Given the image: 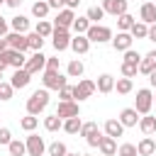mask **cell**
I'll return each instance as SVG.
<instances>
[{"label": "cell", "mask_w": 156, "mask_h": 156, "mask_svg": "<svg viewBox=\"0 0 156 156\" xmlns=\"http://www.w3.org/2000/svg\"><path fill=\"white\" fill-rule=\"evenodd\" d=\"M46 105H49V93H46V88H44V90H34V93L29 95V100H27V112H29V115H39L41 110H46Z\"/></svg>", "instance_id": "1"}, {"label": "cell", "mask_w": 156, "mask_h": 156, "mask_svg": "<svg viewBox=\"0 0 156 156\" xmlns=\"http://www.w3.org/2000/svg\"><path fill=\"white\" fill-rule=\"evenodd\" d=\"M85 37H88V41H98V44H102V41H110V39H112V32H110V27L90 24L88 32H85Z\"/></svg>", "instance_id": "2"}, {"label": "cell", "mask_w": 156, "mask_h": 156, "mask_svg": "<svg viewBox=\"0 0 156 156\" xmlns=\"http://www.w3.org/2000/svg\"><path fill=\"white\" fill-rule=\"evenodd\" d=\"M151 102H154V95H151V90H149V88L136 90V102H134V110H136L139 115H149Z\"/></svg>", "instance_id": "3"}, {"label": "cell", "mask_w": 156, "mask_h": 156, "mask_svg": "<svg viewBox=\"0 0 156 156\" xmlns=\"http://www.w3.org/2000/svg\"><path fill=\"white\" fill-rule=\"evenodd\" d=\"M41 83H44V88H46V90H49V88H51V90H61L63 85H68V83H66V78H63L58 71H49V68L44 71Z\"/></svg>", "instance_id": "4"}, {"label": "cell", "mask_w": 156, "mask_h": 156, "mask_svg": "<svg viewBox=\"0 0 156 156\" xmlns=\"http://www.w3.org/2000/svg\"><path fill=\"white\" fill-rule=\"evenodd\" d=\"M80 134L85 136L88 146H98L100 139H102V134H100V129H98L95 122H85V124H80Z\"/></svg>", "instance_id": "5"}, {"label": "cell", "mask_w": 156, "mask_h": 156, "mask_svg": "<svg viewBox=\"0 0 156 156\" xmlns=\"http://www.w3.org/2000/svg\"><path fill=\"white\" fill-rule=\"evenodd\" d=\"M27 73H39L41 68H46V56L41 54V51H34L27 61H24V66H22Z\"/></svg>", "instance_id": "6"}, {"label": "cell", "mask_w": 156, "mask_h": 156, "mask_svg": "<svg viewBox=\"0 0 156 156\" xmlns=\"http://www.w3.org/2000/svg\"><path fill=\"white\" fill-rule=\"evenodd\" d=\"M5 39H7V46L15 49V51H27V49H29L27 37H24L22 32H10V34H5Z\"/></svg>", "instance_id": "7"}, {"label": "cell", "mask_w": 156, "mask_h": 156, "mask_svg": "<svg viewBox=\"0 0 156 156\" xmlns=\"http://www.w3.org/2000/svg\"><path fill=\"white\" fill-rule=\"evenodd\" d=\"M78 102H73V100H61L58 102V107H56V115L61 117V119H68V117H78Z\"/></svg>", "instance_id": "8"}, {"label": "cell", "mask_w": 156, "mask_h": 156, "mask_svg": "<svg viewBox=\"0 0 156 156\" xmlns=\"http://www.w3.org/2000/svg\"><path fill=\"white\" fill-rule=\"evenodd\" d=\"M51 37H54V49H56V51H63V49H68V44H71V37H68V32H66L63 27H54Z\"/></svg>", "instance_id": "9"}, {"label": "cell", "mask_w": 156, "mask_h": 156, "mask_svg": "<svg viewBox=\"0 0 156 156\" xmlns=\"http://www.w3.org/2000/svg\"><path fill=\"white\" fill-rule=\"evenodd\" d=\"M24 146H27V154H29V156H41L44 149H46V146H44V139H41L39 134H29Z\"/></svg>", "instance_id": "10"}, {"label": "cell", "mask_w": 156, "mask_h": 156, "mask_svg": "<svg viewBox=\"0 0 156 156\" xmlns=\"http://www.w3.org/2000/svg\"><path fill=\"white\" fill-rule=\"evenodd\" d=\"M95 93V83L93 80H80L78 85H73V98L76 100H85Z\"/></svg>", "instance_id": "11"}, {"label": "cell", "mask_w": 156, "mask_h": 156, "mask_svg": "<svg viewBox=\"0 0 156 156\" xmlns=\"http://www.w3.org/2000/svg\"><path fill=\"white\" fill-rule=\"evenodd\" d=\"M102 10H105L107 15L119 17V15L127 12V0H102Z\"/></svg>", "instance_id": "12"}, {"label": "cell", "mask_w": 156, "mask_h": 156, "mask_svg": "<svg viewBox=\"0 0 156 156\" xmlns=\"http://www.w3.org/2000/svg\"><path fill=\"white\" fill-rule=\"evenodd\" d=\"M132 34L129 32H117V37L112 39V46H115V51H127V49H132Z\"/></svg>", "instance_id": "13"}, {"label": "cell", "mask_w": 156, "mask_h": 156, "mask_svg": "<svg viewBox=\"0 0 156 156\" xmlns=\"http://www.w3.org/2000/svg\"><path fill=\"white\" fill-rule=\"evenodd\" d=\"M73 20H76V15H73V10L71 7H63V10H58V15H56V27H63V29H68L71 24H73Z\"/></svg>", "instance_id": "14"}, {"label": "cell", "mask_w": 156, "mask_h": 156, "mask_svg": "<svg viewBox=\"0 0 156 156\" xmlns=\"http://www.w3.org/2000/svg\"><path fill=\"white\" fill-rule=\"evenodd\" d=\"M2 54H5V58H7V63H10V66H15V68H22V66H24V61H27V56H24V51H15V49H5Z\"/></svg>", "instance_id": "15"}, {"label": "cell", "mask_w": 156, "mask_h": 156, "mask_svg": "<svg viewBox=\"0 0 156 156\" xmlns=\"http://www.w3.org/2000/svg\"><path fill=\"white\" fill-rule=\"evenodd\" d=\"M29 80H32V73H27L24 68H15V76H12L10 85H12V88H27Z\"/></svg>", "instance_id": "16"}, {"label": "cell", "mask_w": 156, "mask_h": 156, "mask_svg": "<svg viewBox=\"0 0 156 156\" xmlns=\"http://www.w3.org/2000/svg\"><path fill=\"white\" fill-rule=\"evenodd\" d=\"M139 17H141L144 24H154L156 22V5L154 2H144L141 10H139Z\"/></svg>", "instance_id": "17"}, {"label": "cell", "mask_w": 156, "mask_h": 156, "mask_svg": "<svg viewBox=\"0 0 156 156\" xmlns=\"http://www.w3.org/2000/svg\"><path fill=\"white\" fill-rule=\"evenodd\" d=\"M76 54H85L88 49H90V41H88V37H83V34H76L73 39H71V44H68Z\"/></svg>", "instance_id": "18"}, {"label": "cell", "mask_w": 156, "mask_h": 156, "mask_svg": "<svg viewBox=\"0 0 156 156\" xmlns=\"http://www.w3.org/2000/svg\"><path fill=\"white\" fill-rule=\"evenodd\" d=\"M119 122H122L124 127H134V124L139 122V112H136L134 107H127V110L119 112Z\"/></svg>", "instance_id": "19"}, {"label": "cell", "mask_w": 156, "mask_h": 156, "mask_svg": "<svg viewBox=\"0 0 156 156\" xmlns=\"http://www.w3.org/2000/svg\"><path fill=\"white\" fill-rule=\"evenodd\" d=\"M122 132H124V124H122L119 119H107V122H105V134H107V136L117 139V136H122Z\"/></svg>", "instance_id": "20"}, {"label": "cell", "mask_w": 156, "mask_h": 156, "mask_svg": "<svg viewBox=\"0 0 156 156\" xmlns=\"http://www.w3.org/2000/svg\"><path fill=\"white\" fill-rule=\"evenodd\" d=\"M98 149L102 151V156H115V151H117V139H112V136H102L100 144H98Z\"/></svg>", "instance_id": "21"}, {"label": "cell", "mask_w": 156, "mask_h": 156, "mask_svg": "<svg viewBox=\"0 0 156 156\" xmlns=\"http://www.w3.org/2000/svg\"><path fill=\"white\" fill-rule=\"evenodd\" d=\"M136 151H139V156H154V151H156V141H154L151 136H144V139L136 144Z\"/></svg>", "instance_id": "22"}, {"label": "cell", "mask_w": 156, "mask_h": 156, "mask_svg": "<svg viewBox=\"0 0 156 156\" xmlns=\"http://www.w3.org/2000/svg\"><path fill=\"white\" fill-rule=\"evenodd\" d=\"M112 88H115V78L110 73H102L98 78V83H95V90H100V93H110Z\"/></svg>", "instance_id": "23"}, {"label": "cell", "mask_w": 156, "mask_h": 156, "mask_svg": "<svg viewBox=\"0 0 156 156\" xmlns=\"http://www.w3.org/2000/svg\"><path fill=\"white\" fill-rule=\"evenodd\" d=\"M154 68H156V51H149V54H146V58H144V61H139V71L149 76Z\"/></svg>", "instance_id": "24"}, {"label": "cell", "mask_w": 156, "mask_h": 156, "mask_svg": "<svg viewBox=\"0 0 156 156\" xmlns=\"http://www.w3.org/2000/svg\"><path fill=\"white\" fill-rule=\"evenodd\" d=\"M129 34H132V39H146V34H149V24H144V22H134V24L129 27Z\"/></svg>", "instance_id": "25"}, {"label": "cell", "mask_w": 156, "mask_h": 156, "mask_svg": "<svg viewBox=\"0 0 156 156\" xmlns=\"http://www.w3.org/2000/svg\"><path fill=\"white\" fill-rule=\"evenodd\" d=\"M139 129H141L144 134H154V132H156V117H149V115L141 117V119H139Z\"/></svg>", "instance_id": "26"}, {"label": "cell", "mask_w": 156, "mask_h": 156, "mask_svg": "<svg viewBox=\"0 0 156 156\" xmlns=\"http://www.w3.org/2000/svg\"><path fill=\"white\" fill-rule=\"evenodd\" d=\"M46 12H49V2H46V0H39V2H34V5H32V15H34V17L44 20V17H46Z\"/></svg>", "instance_id": "27"}, {"label": "cell", "mask_w": 156, "mask_h": 156, "mask_svg": "<svg viewBox=\"0 0 156 156\" xmlns=\"http://www.w3.org/2000/svg\"><path fill=\"white\" fill-rule=\"evenodd\" d=\"M12 32H27V27H29V20L24 17V15H17V17H12Z\"/></svg>", "instance_id": "28"}, {"label": "cell", "mask_w": 156, "mask_h": 156, "mask_svg": "<svg viewBox=\"0 0 156 156\" xmlns=\"http://www.w3.org/2000/svg\"><path fill=\"white\" fill-rule=\"evenodd\" d=\"M80 124H83L80 117H68V119L63 122V129H66L68 134H78V132H80Z\"/></svg>", "instance_id": "29"}, {"label": "cell", "mask_w": 156, "mask_h": 156, "mask_svg": "<svg viewBox=\"0 0 156 156\" xmlns=\"http://www.w3.org/2000/svg\"><path fill=\"white\" fill-rule=\"evenodd\" d=\"M71 27L76 29V34H85V32H88V27H90V20H88V17H76Z\"/></svg>", "instance_id": "30"}, {"label": "cell", "mask_w": 156, "mask_h": 156, "mask_svg": "<svg viewBox=\"0 0 156 156\" xmlns=\"http://www.w3.org/2000/svg\"><path fill=\"white\" fill-rule=\"evenodd\" d=\"M27 44H29L32 51H41V46H44V37H39L37 32H32V34L27 37Z\"/></svg>", "instance_id": "31"}, {"label": "cell", "mask_w": 156, "mask_h": 156, "mask_svg": "<svg viewBox=\"0 0 156 156\" xmlns=\"http://www.w3.org/2000/svg\"><path fill=\"white\" fill-rule=\"evenodd\" d=\"M44 127H46L49 132H56V129H61V127H63V119H61L58 115H51V117H46V119H44Z\"/></svg>", "instance_id": "32"}, {"label": "cell", "mask_w": 156, "mask_h": 156, "mask_svg": "<svg viewBox=\"0 0 156 156\" xmlns=\"http://www.w3.org/2000/svg\"><path fill=\"white\" fill-rule=\"evenodd\" d=\"M7 149H10V156H24L27 154V146L22 141H15V139L7 144Z\"/></svg>", "instance_id": "33"}, {"label": "cell", "mask_w": 156, "mask_h": 156, "mask_svg": "<svg viewBox=\"0 0 156 156\" xmlns=\"http://www.w3.org/2000/svg\"><path fill=\"white\" fill-rule=\"evenodd\" d=\"M132 24H134V17H132L129 12H124V15H119V17H117V27H119L122 32H127Z\"/></svg>", "instance_id": "34"}, {"label": "cell", "mask_w": 156, "mask_h": 156, "mask_svg": "<svg viewBox=\"0 0 156 156\" xmlns=\"http://www.w3.org/2000/svg\"><path fill=\"white\" fill-rule=\"evenodd\" d=\"M34 32H37L39 37H49V34L54 32V27H51L46 20H39V24H37V29H34Z\"/></svg>", "instance_id": "35"}, {"label": "cell", "mask_w": 156, "mask_h": 156, "mask_svg": "<svg viewBox=\"0 0 156 156\" xmlns=\"http://www.w3.org/2000/svg\"><path fill=\"white\" fill-rule=\"evenodd\" d=\"M115 88H117V93H122V95H127V93L132 90V78H119V80L115 83Z\"/></svg>", "instance_id": "36"}, {"label": "cell", "mask_w": 156, "mask_h": 156, "mask_svg": "<svg viewBox=\"0 0 156 156\" xmlns=\"http://www.w3.org/2000/svg\"><path fill=\"white\" fill-rule=\"evenodd\" d=\"M68 151H66V144H61V141H54L51 146H49V156H66Z\"/></svg>", "instance_id": "37"}, {"label": "cell", "mask_w": 156, "mask_h": 156, "mask_svg": "<svg viewBox=\"0 0 156 156\" xmlns=\"http://www.w3.org/2000/svg\"><path fill=\"white\" fill-rule=\"evenodd\" d=\"M102 15H105V10L95 5V7H88V15H85V17H88L90 22H98V20H102Z\"/></svg>", "instance_id": "38"}, {"label": "cell", "mask_w": 156, "mask_h": 156, "mask_svg": "<svg viewBox=\"0 0 156 156\" xmlns=\"http://www.w3.org/2000/svg\"><path fill=\"white\" fill-rule=\"evenodd\" d=\"M68 76H71V78L83 76V63H80V61H71V63H68Z\"/></svg>", "instance_id": "39"}, {"label": "cell", "mask_w": 156, "mask_h": 156, "mask_svg": "<svg viewBox=\"0 0 156 156\" xmlns=\"http://www.w3.org/2000/svg\"><path fill=\"white\" fill-rule=\"evenodd\" d=\"M136 71H139V66H136V63H127V61H122V76H124V78L136 76Z\"/></svg>", "instance_id": "40"}, {"label": "cell", "mask_w": 156, "mask_h": 156, "mask_svg": "<svg viewBox=\"0 0 156 156\" xmlns=\"http://www.w3.org/2000/svg\"><path fill=\"white\" fill-rule=\"evenodd\" d=\"M37 122H39V119H37L34 115H29V117H22V119H20V127L27 129V132H32V129L37 127Z\"/></svg>", "instance_id": "41"}, {"label": "cell", "mask_w": 156, "mask_h": 156, "mask_svg": "<svg viewBox=\"0 0 156 156\" xmlns=\"http://www.w3.org/2000/svg\"><path fill=\"white\" fill-rule=\"evenodd\" d=\"M117 154H119V156H139V151H136V146H134V144H122Z\"/></svg>", "instance_id": "42"}, {"label": "cell", "mask_w": 156, "mask_h": 156, "mask_svg": "<svg viewBox=\"0 0 156 156\" xmlns=\"http://www.w3.org/2000/svg\"><path fill=\"white\" fill-rule=\"evenodd\" d=\"M124 61H127V63H136V66H139L141 56H139V54H136L134 49H127V51H124Z\"/></svg>", "instance_id": "43"}, {"label": "cell", "mask_w": 156, "mask_h": 156, "mask_svg": "<svg viewBox=\"0 0 156 156\" xmlns=\"http://www.w3.org/2000/svg\"><path fill=\"white\" fill-rule=\"evenodd\" d=\"M12 90H15V88H12L10 83H0V100H10V98H12Z\"/></svg>", "instance_id": "44"}, {"label": "cell", "mask_w": 156, "mask_h": 156, "mask_svg": "<svg viewBox=\"0 0 156 156\" xmlns=\"http://www.w3.org/2000/svg\"><path fill=\"white\" fill-rule=\"evenodd\" d=\"M58 98H61V100H73V88H71V85H63V88L58 90Z\"/></svg>", "instance_id": "45"}, {"label": "cell", "mask_w": 156, "mask_h": 156, "mask_svg": "<svg viewBox=\"0 0 156 156\" xmlns=\"http://www.w3.org/2000/svg\"><path fill=\"white\" fill-rule=\"evenodd\" d=\"M10 141H12L10 129H7V127H0V144H10Z\"/></svg>", "instance_id": "46"}, {"label": "cell", "mask_w": 156, "mask_h": 156, "mask_svg": "<svg viewBox=\"0 0 156 156\" xmlns=\"http://www.w3.org/2000/svg\"><path fill=\"white\" fill-rule=\"evenodd\" d=\"M46 68L49 71H58V58H46Z\"/></svg>", "instance_id": "47"}, {"label": "cell", "mask_w": 156, "mask_h": 156, "mask_svg": "<svg viewBox=\"0 0 156 156\" xmlns=\"http://www.w3.org/2000/svg\"><path fill=\"white\" fill-rule=\"evenodd\" d=\"M5 34H7V20L0 15V37H5Z\"/></svg>", "instance_id": "48"}, {"label": "cell", "mask_w": 156, "mask_h": 156, "mask_svg": "<svg viewBox=\"0 0 156 156\" xmlns=\"http://www.w3.org/2000/svg\"><path fill=\"white\" fill-rule=\"evenodd\" d=\"M46 2H49V7H56V10H61V7L66 5L63 0H46Z\"/></svg>", "instance_id": "49"}, {"label": "cell", "mask_w": 156, "mask_h": 156, "mask_svg": "<svg viewBox=\"0 0 156 156\" xmlns=\"http://www.w3.org/2000/svg\"><path fill=\"white\" fill-rule=\"evenodd\" d=\"M146 39H151V41H156V22L149 27V34H146Z\"/></svg>", "instance_id": "50"}, {"label": "cell", "mask_w": 156, "mask_h": 156, "mask_svg": "<svg viewBox=\"0 0 156 156\" xmlns=\"http://www.w3.org/2000/svg\"><path fill=\"white\" fill-rule=\"evenodd\" d=\"M7 66H10V63H7V58H5V54L0 51V73H2V71H5Z\"/></svg>", "instance_id": "51"}, {"label": "cell", "mask_w": 156, "mask_h": 156, "mask_svg": "<svg viewBox=\"0 0 156 156\" xmlns=\"http://www.w3.org/2000/svg\"><path fill=\"white\" fill-rule=\"evenodd\" d=\"M5 5H7V7H20L22 0H5Z\"/></svg>", "instance_id": "52"}, {"label": "cell", "mask_w": 156, "mask_h": 156, "mask_svg": "<svg viewBox=\"0 0 156 156\" xmlns=\"http://www.w3.org/2000/svg\"><path fill=\"white\" fill-rule=\"evenodd\" d=\"M63 2H66V7H71V10H73V7H78V5H80V0H63Z\"/></svg>", "instance_id": "53"}, {"label": "cell", "mask_w": 156, "mask_h": 156, "mask_svg": "<svg viewBox=\"0 0 156 156\" xmlns=\"http://www.w3.org/2000/svg\"><path fill=\"white\" fill-rule=\"evenodd\" d=\"M149 83H151V85H154V88H156V68H154V71H151V73H149Z\"/></svg>", "instance_id": "54"}, {"label": "cell", "mask_w": 156, "mask_h": 156, "mask_svg": "<svg viewBox=\"0 0 156 156\" xmlns=\"http://www.w3.org/2000/svg\"><path fill=\"white\" fill-rule=\"evenodd\" d=\"M66 156H78V154H66Z\"/></svg>", "instance_id": "55"}, {"label": "cell", "mask_w": 156, "mask_h": 156, "mask_svg": "<svg viewBox=\"0 0 156 156\" xmlns=\"http://www.w3.org/2000/svg\"><path fill=\"white\" fill-rule=\"evenodd\" d=\"M0 83H2V73H0Z\"/></svg>", "instance_id": "56"}, {"label": "cell", "mask_w": 156, "mask_h": 156, "mask_svg": "<svg viewBox=\"0 0 156 156\" xmlns=\"http://www.w3.org/2000/svg\"><path fill=\"white\" fill-rule=\"evenodd\" d=\"M2 2H5V0H0V5H2Z\"/></svg>", "instance_id": "57"}, {"label": "cell", "mask_w": 156, "mask_h": 156, "mask_svg": "<svg viewBox=\"0 0 156 156\" xmlns=\"http://www.w3.org/2000/svg\"><path fill=\"white\" fill-rule=\"evenodd\" d=\"M83 156H88V154H83Z\"/></svg>", "instance_id": "58"}, {"label": "cell", "mask_w": 156, "mask_h": 156, "mask_svg": "<svg viewBox=\"0 0 156 156\" xmlns=\"http://www.w3.org/2000/svg\"><path fill=\"white\" fill-rule=\"evenodd\" d=\"M154 5H156V2H154Z\"/></svg>", "instance_id": "59"}, {"label": "cell", "mask_w": 156, "mask_h": 156, "mask_svg": "<svg viewBox=\"0 0 156 156\" xmlns=\"http://www.w3.org/2000/svg\"><path fill=\"white\" fill-rule=\"evenodd\" d=\"M154 100H156V98H154Z\"/></svg>", "instance_id": "60"}, {"label": "cell", "mask_w": 156, "mask_h": 156, "mask_svg": "<svg viewBox=\"0 0 156 156\" xmlns=\"http://www.w3.org/2000/svg\"><path fill=\"white\" fill-rule=\"evenodd\" d=\"M154 154H156V151H154Z\"/></svg>", "instance_id": "61"}]
</instances>
